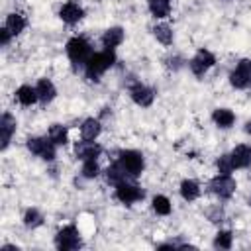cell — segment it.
Returning a JSON list of instances; mask_svg holds the SVG:
<instances>
[{
    "mask_svg": "<svg viewBox=\"0 0 251 251\" xmlns=\"http://www.w3.org/2000/svg\"><path fill=\"white\" fill-rule=\"evenodd\" d=\"M0 131H2V149H6L8 143H10V139H12V133L16 131V120H14L10 114H4V116H2Z\"/></svg>",
    "mask_w": 251,
    "mask_h": 251,
    "instance_id": "cell-13",
    "label": "cell"
},
{
    "mask_svg": "<svg viewBox=\"0 0 251 251\" xmlns=\"http://www.w3.org/2000/svg\"><path fill=\"white\" fill-rule=\"evenodd\" d=\"M153 31H155V37H157L161 43L169 45V43L173 41V31H171V27H169L167 24H161V25H157Z\"/></svg>",
    "mask_w": 251,
    "mask_h": 251,
    "instance_id": "cell-25",
    "label": "cell"
},
{
    "mask_svg": "<svg viewBox=\"0 0 251 251\" xmlns=\"http://www.w3.org/2000/svg\"><path fill=\"white\" fill-rule=\"evenodd\" d=\"M218 169L222 175H229L231 169H233V163H231V155H222L218 159Z\"/></svg>",
    "mask_w": 251,
    "mask_h": 251,
    "instance_id": "cell-30",
    "label": "cell"
},
{
    "mask_svg": "<svg viewBox=\"0 0 251 251\" xmlns=\"http://www.w3.org/2000/svg\"><path fill=\"white\" fill-rule=\"evenodd\" d=\"M212 118H214V122H216L220 127H229V126L233 124V120H235V116H233L229 110H226V108H220V110H216Z\"/></svg>",
    "mask_w": 251,
    "mask_h": 251,
    "instance_id": "cell-22",
    "label": "cell"
},
{
    "mask_svg": "<svg viewBox=\"0 0 251 251\" xmlns=\"http://www.w3.org/2000/svg\"><path fill=\"white\" fill-rule=\"evenodd\" d=\"M10 35H12V33H10L6 27H4V29H0V43H2V45H8V41H10Z\"/></svg>",
    "mask_w": 251,
    "mask_h": 251,
    "instance_id": "cell-32",
    "label": "cell"
},
{
    "mask_svg": "<svg viewBox=\"0 0 251 251\" xmlns=\"http://www.w3.org/2000/svg\"><path fill=\"white\" fill-rule=\"evenodd\" d=\"M98 165H96V161L94 159H88V161H84V165H82V175L86 176V178H94V176H98Z\"/></svg>",
    "mask_w": 251,
    "mask_h": 251,
    "instance_id": "cell-29",
    "label": "cell"
},
{
    "mask_svg": "<svg viewBox=\"0 0 251 251\" xmlns=\"http://www.w3.org/2000/svg\"><path fill=\"white\" fill-rule=\"evenodd\" d=\"M61 18L63 22L67 24H76L80 18H82V8L75 2H67L63 8H61Z\"/></svg>",
    "mask_w": 251,
    "mask_h": 251,
    "instance_id": "cell-14",
    "label": "cell"
},
{
    "mask_svg": "<svg viewBox=\"0 0 251 251\" xmlns=\"http://www.w3.org/2000/svg\"><path fill=\"white\" fill-rule=\"evenodd\" d=\"M24 27H25V20H24L20 14H10V16H8V20H6V29H8L12 35H18Z\"/></svg>",
    "mask_w": 251,
    "mask_h": 251,
    "instance_id": "cell-20",
    "label": "cell"
},
{
    "mask_svg": "<svg viewBox=\"0 0 251 251\" xmlns=\"http://www.w3.org/2000/svg\"><path fill=\"white\" fill-rule=\"evenodd\" d=\"M116 196L120 202L124 204H131V202H137L139 198H143V190L133 186V184H127V182H120L118 184V190H116Z\"/></svg>",
    "mask_w": 251,
    "mask_h": 251,
    "instance_id": "cell-9",
    "label": "cell"
},
{
    "mask_svg": "<svg viewBox=\"0 0 251 251\" xmlns=\"http://www.w3.org/2000/svg\"><path fill=\"white\" fill-rule=\"evenodd\" d=\"M249 204H251V198H249Z\"/></svg>",
    "mask_w": 251,
    "mask_h": 251,
    "instance_id": "cell-34",
    "label": "cell"
},
{
    "mask_svg": "<svg viewBox=\"0 0 251 251\" xmlns=\"http://www.w3.org/2000/svg\"><path fill=\"white\" fill-rule=\"evenodd\" d=\"M122 41H124V31H122V27H110V29H106L104 35H102V43H104V47H108V49L120 45Z\"/></svg>",
    "mask_w": 251,
    "mask_h": 251,
    "instance_id": "cell-17",
    "label": "cell"
},
{
    "mask_svg": "<svg viewBox=\"0 0 251 251\" xmlns=\"http://www.w3.org/2000/svg\"><path fill=\"white\" fill-rule=\"evenodd\" d=\"M126 175H127V173L124 171V167H122L120 163H116V165H112V167L106 171V180L112 182V184H120V182H124Z\"/></svg>",
    "mask_w": 251,
    "mask_h": 251,
    "instance_id": "cell-21",
    "label": "cell"
},
{
    "mask_svg": "<svg viewBox=\"0 0 251 251\" xmlns=\"http://www.w3.org/2000/svg\"><path fill=\"white\" fill-rule=\"evenodd\" d=\"M49 139L55 143V145H63L67 143V129L59 124H55L51 129H49Z\"/></svg>",
    "mask_w": 251,
    "mask_h": 251,
    "instance_id": "cell-24",
    "label": "cell"
},
{
    "mask_svg": "<svg viewBox=\"0 0 251 251\" xmlns=\"http://www.w3.org/2000/svg\"><path fill=\"white\" fill-rule=\"evenodd\" d=\"M208 218H210V222H222V218H224V212H222L220 208H214V210L208 214Z\"/></svg>",
    "mask_w": 251,
    "mask_h": 251,
    "instance_id": "cell-31",
    "label": "cell"
},
{
    "mask_svg": "<svg viewBox=\"0 0 251 251\" xmlns=\"http://www.w3.org/2000/svg\"><path fill=\"white\" fill-rule=\"evenodd\" d=\"M55 245L61 249V251H71V249H76L80 245V237H78V231L75 226H69V227H63L57 237H55Z\"/></svg>",
    "mask_w": 251,
    "mask_h": 251,
    "instance_id": "cell-3",
    "label": "cell"
},
{
    "mask_svg": "<svg viewBox=\"0 0 251 251\" xmlns=\"http://www.w3.org/2000/svg\"><path fill=\"white\" fill-rule=\"evenodd\" d=\"M153 210H155L157 214H161V216H167V214L171 212V202H169V198H165V196H155V198H153Z\"/></svg>",
    "mask_w": 251,
    "mask_h": 251,
    "instance_id": "cell-26",
    "label": "cell"
},
{
    "mask_svg": "<svg viewBox=\"0 0 251 251\" xmlns=\"http://www.w3.org/2000/svg\"><path fill=\"white\" fill-rule=\"evenodd\" d=\"M100 145H96V143H92V141H84V143H78L76 145V149H75V153H76V157L78 159H82V161H88V159H96L98 155H100Z\"/></svg>",
    "mask_w": 251,
    "mask_h": 251,
    "instance_id": "cell-12",
    "label": "cell"
},
{
    "mask_svg": "<svg viewBox=\"0 0 251 251\" xmlns=\"http://www.w3.org/2000/svg\"><path fill=\"white\" fill-rule=\"evenodd\" d=\"M147 2H149V10L155 18H165L169 14L171 0H147Z\"/></svg>",
    "mask_w": 251,
    "mask_h": 251,
    "instance_id": "cell-19",
    "label": "cell"
},
{
    "mask_svg": "<svg viewBox=\"0 0 251 251\" xmlns=\"http://www.w3.org/2000/svg\"><path fill=\"white\" fill-rule=\"evenodd\" d=\"M120 165L124 167V171L131 176H137L143 171V157L137 151H124L120 155Z\"/></svg>",
    "mask_w": 251,
    "mask_h": 251,
    "instance_id": "cell-5",
    "label": "cell"
},
{
    "mask_svg": "<svg viewBox=\"0 0 251 251\" xmlns=\"http://www.w3.org/2000/svg\"><path fill=\"white\" fill-rule=\"evenodd\" d=\"M41 222H43V218L37 210H27L25 216H24V224L27 227H37V226H41Z\"/></svg>",
    "mask_w": 251,
    "mask_h": 251,
    "instance_id": "cell-27",
    "label": "cell"
},
{
    "mask_svg": "<svg viewBox=\"0 0 251 251\" xmlns=\"http://www.w3.org/2000/svg\"><path fill=\"white\" fill-rule=\"evenodd\" d=\"M98 133H100V124H98V120L88 118V120L82 122V126H80V135H82V139L92 141V139L98 137Z\"/></svg>",
    "mask_w": 251,
    "mask_h": 251,
    "instance_id": "cell-16",
    "label": "cell"
},
{
    "mask_svg": "<svg viewBox=\"0 0 251 251\" xmlns=\"http://www.w3.org/2000/svg\"><path fill=\"white\" fill-rule=\"evenodd\" d=\"M114 63V53L108 49L104 53H94L88 61H86V76L90 80H98V76L108 69L112 67Z\"/></svg>",
    "mask_w": 251,
    "mask_h": 251,
    "instance_id": "cell-1",
    "label": "cell"
},
{
    "mask_svg": "<svg viewBox=\"0 0 251 251\" xmlns=\"http://www.w3.org/2000/svg\"><path fill=\"white\" fill-rule=\"evenodd\" d=\"M35 90H37V98H39L41 102H45V104L55 98V86H53V82L47 80V78H41V80L37 82Z\"/></svg>",
    "mask_w": 251,
    "mask_h": 251,
    "instance_id": "cell-15",
    "label": "cell"
},
{
    "mask_svg": "<svg viewBox=\"0 0 251 251\" xmlns=\"http://www.w3.org/2000/svg\"><path fill=\"white\" fill-rule=\"evenodd\" d=\"M214 63H216L214 55H212L210 51H204V49H202V51H198V53L194 55V59L190 61V69H192V73H194V75H198V76H200V75H204V73H206Z\"/></svg>",
    "mask_w": 251,
    "mask_h": 251,
    "instance_id": "cell-8",
    "label": "cell"
},
{
    "mask_svg": "<svg viewBox=\"0 0 251 251\" xmlns=\"http://www.w3.org/2000/svg\"><path fill=\"white\" fill-rule=\"evenodd\" d=\"M210 190L220 196V198H229L235 190V180L229 178L227 175H222V176H216L212 182H210Z\"/></svg>",
    "mask_w": 251,
    "mask_h": 251,
    "instance_id": "cell-7",
    "label": "cell"
},
{
    "mask_svg": "<svg viewBox=\"0 0 251 251\" xmlns=\"http://www.w3.org/2000/svg\"><path fill=\"white\" fill-rule=\"evenodd\" d=\"M245 131H247V133H251V120L245 124Z\"/></svg>",
    "mask_w": 251,
    "mask_h": 251,
    "instance_id": "cell-33",
    "label": "cell"
},
{
    "mask_svg": "<svg viewBox=\"0 0 251 251\" xmlns=\"http://www.w3.org/2000/svg\"><path fill=\"white\" fill-rule=\"evenodd\" d=\"M16 96H18L20 104H24V106H31L35 100H39L37 98V90L31 88V86H20L18 92H16Z\"/></svg>",
    "mask_w": 251,
    "mask_h": 251,
    "instance_id": "cell-18",
    "label": "cell"
},
{
    "mask_svg": "<svg viewBox=\"0 0 251 251\" xmlns=\"http://www.w3.org/2000/svg\"><path fill=\"white\" fill-rule=\"evenodd\" d=\"M214 245L220 247V249H229L231 247V233L229 231H218V235L214 239Z\"/></svg>",
    "mask_w": 251,
    "mask_h": 251,
    "instance_id": "cell-28",
    "label": "cell"
},
{
    "mask_svg": "<svg viewBox=\"0 0 251 251\" xmlns=\"http://www.w3.org/2000/svg\"><path fill=\"white\" fill-rule=\"evenodd\" d=\"M233 169H245L251 165V147L249 145H237L231 153Z\"/></svg>",
    "mask_w": 251,
    "mask_h": 251,
    "instance_id": "cell-10",
    "label": "cell"
},
{
    "mask_svg": "<svg viewBox=\"0 0 251 251\" xmlns=\"http://www.w3.org/2000/svg\"><path fill=\"white\" fill-rule=\"evenodd\" d=\"M229 82H231L235 88H247V86L251 84V61H249V59L239 61L237 69L229 75Z\"/></svg>",
    "mask_w": 251,
    "mask_h": 251,
    "instance_id": "cell-4",
    "label": "cell"
},
{
    "mask_svg": "<svg viewBox=\"0 0 251 251\" xmlns=\"http://www.w3.org/2000/svg\"><path fill=\"white\" fill-rule=\"evenodd\" d=\"M55 143L49 139H43V137H31V139H27V147H29V151L31 153H35V155H39L41 159H45V161H51L53 157H55V147H53Z\"/></svg>",
    "mask_w": 251,
    "mask_h": 251,
    "instance_id": "cell-6",
    "label": "cell"
},
{
    "mask_svg": "<svg viewBox=\"0 0 251 251\" xmlns=\"http://www.w3.org/2000/svg\"><path fill=\"white\" fill-rule=\"evenodd\" d=\"M67 55L73 63H86L92 57L90 55V45L82 37H73L67 43Z\"/></svg>",
    "mask_w": 251,
    "mask_h": 251,
    "instance_id": "cell-2",
    "label": "cell"
},
{
    "mask_svg": "<svg viewBox=\"0 0 251 251\" xmlns=\"http://www.w3.org/2000/svg\"><path fill=\"white\" fill-rule=\"evenodd\" d=\"M180 194H182V198L184 200H196L198 198V194H200V188H198V184L194 182V180H184L182 184H180Z\"/></svg>",
    "mask_w": 251,
    "mask_h": 251,
    "instance_id": "cell-23",
    "label": "cell"
},
{
    "mask_svg": "<svg viewBox=\"0 0 251 251\" xmlns=\"http://www.w3.org/2000/svg\"><path fill=\"white\" fill-rule=\"evenodd\" d=\"M153 90L151 88H147V86H143V84H135L133 88H131V98H133V102L135 104H139V106H149L151 102H153Z\"/></svg>",
    "mask_w": 251,
    "mask_h": 251,
    "instance_id": "cell-11",
    "label": "cell"
}]
</instances>
